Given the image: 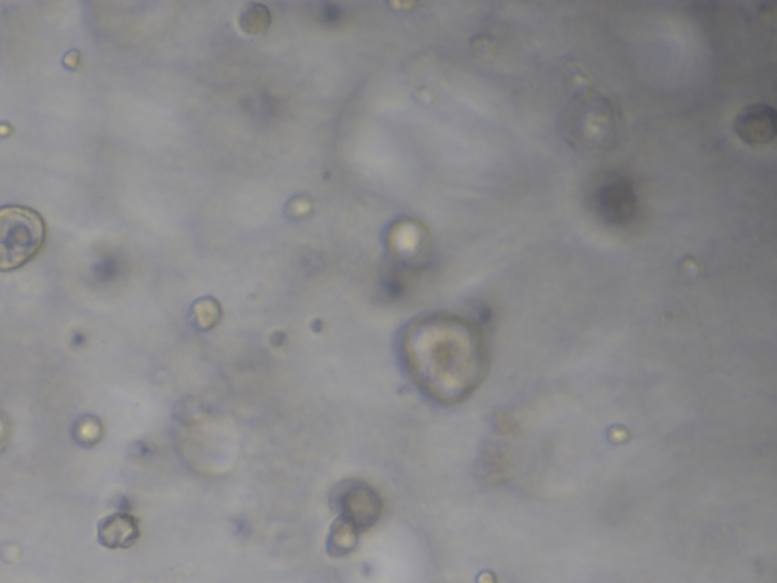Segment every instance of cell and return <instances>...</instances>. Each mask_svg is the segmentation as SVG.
<instances>
[{"mask_svg": "<svg viewBox=\"0 0 777 583\" xmlns=\"http://www.w3.org/2000/svg\"><path fill=\"white\" fill-rule=\"evenodd\" d=\"M562 127L565 137L577 148H606L617 134V114L609 99L594 93L582 95L565 111Z\"/></svg>", "mask_w": 777, "mask_h": 583, "instance_id": "obj_2", "label": "cell"}, {"mask_svg": "<svg viewBox=\"0 0 777 583\" xmlns=\"http://www.w3.org/2000/svg\"><path fill=\"white\" fill-rule=\"evenodd\" d=\"M98 538L102 546L110 549H126L139 538L136 518L126 514L111 515L99 524Z\"/></svg>", "mask_w": 777, "mask_h": 583, "instance_id": "obj_5", "label": "cell"}, {"mask_svg": "<svg viewBox=\"0 0 777 583\" xmlns=\"http://www.w3.org/2000/svg\"><path fill=\"white\" fill-rule=\"evenodd\" d=\"M735 131L749 145H767L776 137V111L767 104L749 105L738 114Z\"/></svg>", "mask_w": 777, "mask_h": 583, "instance_id": "obj_4", "label": "cell"}, {"mask_svg": "<svg viewBox=\"0 0 777 583\" xmlns=\"http://www.w3.org/2000/svg\"><path fill=\"white\" fill-rule=\"evenodd\" d=\"M45 222L31 208H0V271H13L31 262L45 245Z\"/></svg>", "mask_w": 777, "mask_h": 583, "instance_id": "obj_1", "label": "cell"}, {"mask_svg": "<svg viewBox=\"0 0 777 583\" xmlns=\"http://www.w3.org/2000/svg\"><path fill=\"white\" fill-rule=\"evenodd\" d=\"M8 436H10V424H8L7 418L4 413L0 412V451L4 450L5 444H7Z\"/></svg>", "mask_w": 777, "mask_h": 583, "instance_id": "obj_6", "label": "cell"}, {"mask_svg": "<svg viewBox=\"0 0 777 583\" xmlns=\"http://www.w3.org/2000/svg\"><path fill=\"white\" fill-rule=\"evenodd\" d=\"M592 208L595 215L606 224H629L638 208V198L632 181L621 175L604 178L592 193Z\"/></svg>", "mask_w": 777, "mask_h": 583, "instance_id": "obj_3", "label": "cell"}]
</instances>
